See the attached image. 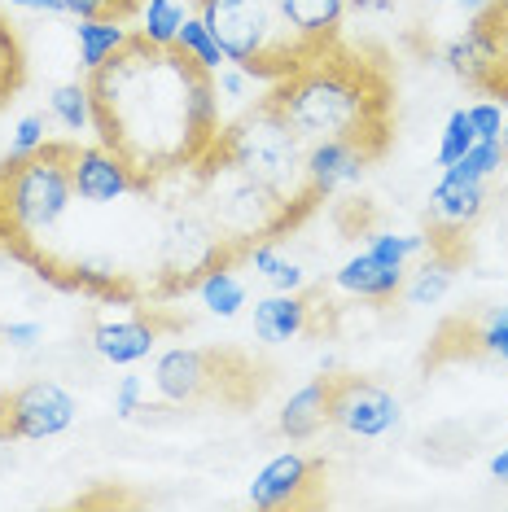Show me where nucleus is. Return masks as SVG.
Wrapping results in <instances>:
<instances>
[{
  "label": "nucleus",
  "mask_w": 508,
  "mask_h": 512,
  "mask_svg": "<svg viewBox=\"0 0 508 512\" xmlns=\"http://www.w3.org/2000/svg\"><path fill=\"white\" fill-rule=\"evenodd\" d=\"M88 97L97 145L132 171L141 193L202 167L224 132L215 71L176 44L145 40L141 31H127L106 66L88 75Z\"/></svg>",
  "instance_id": "1"
},
{
  "label": "nucleus",
  "mask_w": 508,
  "mask_h": 512,
  "mask_svg": "<svg viewBox=\"0 0 508 512\" xmlns=\"http://www.w3.org/2000/svg\"><path fill=\"white\" fill-rule=\"evenodd\" d=\"M268 101L298 132V141H346L368 162H377L390 145V75L364 53L338 40L329 53L307 62L303 71L276 79Z\"/></svg>",
  "instance_id": "2"
},
{
  "label": "nucleus",
  "mask_w": 508,
  "mask_h": 512,
  "mask_svg": "<svg viewBox=\"0 0 508 512\" xmlns=\"http://www.w3.org/2000/svg\"><path fill=\"white\" fill-rule=\"evenodd\" d=\"M189 176H193V202L206 215V224L215 228V237L224 241L233 263L246 259L259 241H281L285 232L307 219L281 193H272L268 184H259L219 154H206V162L193 167Z\"/></svg>",
  "instance_id": "3"
},
{
  "label": "nucleus",
  "mask_w": 508,
  "mask_h": 512,
  "mask_svg": "<svg viewBox=\"0 0 508 512\" xmlns=\"http://www.w3.org/2000/svg\"><path fill=\"white\" fill-rule=\"evenodd\" d=\"M211 154L228 158L246 176L268 184L272 193H281L303 215L320 206L316 189L307 184V141H298V132L281 119V110L268 97H259L250 110H241V119L219 132Z\"/></svg>",
  "instance_id": "4"
},
{
  "label": "nucleus",
  "mask_w": 508,
  "mask_h": 512,
  "mask_svg": "<svg viewBox=\"0 0 508 512\" xmlns=\"http://www.w3.org/2000/svg\"><path fill=\"white\" fill-rule=\"evenodd\" d=\"M79 416V403L75 394L57 381H27V386L0 394V442L9 438H27V442H40V438H57L75 425Z\"/></svg>",
  "instance_id": "5"
},
{
  "label": "nucleus",
  "mask_w": 508,
  "mask_h": 512,
  "mask_svg": "<svg viewBox=\"0 0 508 512\" xmlns=\"http://www.w3.org/2000/svg\"><path fill=\"white\" fill-rule=\"evenodd\" d=\"M325 412H329V425H338L355 438H386L403 421V407L395 394L360 377H329Z\"/></svg>",
  "instance_id": "6"
},
{
  "label": "nucleus",
  "mask_w": 508,
  "mask_h": 512,
  "mask_svg": "<svg viewBox=\"0 0 508 512\" xmlns=\"http://www.w3.org/2000/svg\"><path fill=\"white\" fill-rule=\"evenodd\" d=\"M259 5L281 22V31L311 57V62L342 40L346 0H259Z\"/></svg>",
  "instance_id": "7"
},
{
  "label": "nucleus",
  "mask_w": 508,
  "mask_h": 512,
  "mask_svg": "<svg viewBox=\"0 0 508 512\" xmlns=\"http://www.w3.org/2000/svg\"><path fill=\"white\" fill-rule=\"evenodd\" d=\"M224 355L219 351H193V346H176V351L158 355L154 364V386L167 403H198L206 394H219L224 386Z\"/></svg>",
  "instance_id": "8"
},
{
  "label": "nucleus",
  "mask_w": 508,
  "mask_h": 512,
  "mask_svg": "<svg viewBox=\"0 0 508 512\" xmlns=\"http://www.w3.org/2000/svg\"><path fill=\"white\" fill-rule=\"evenodd\" d=\"M71 184H75V202L84 206H114L123 197H136L132 171L110 154L106 145H75L71 149Z\"/></svg>",
  "instance_id": "9"
},
{
  "label": "nucleus",
  "mask_w": 508,
  "mask_h": 512,
  "mask_svg": "<svg viewBox=\"0 0 508 512\" xmlns=\"http://www.w3.org/2000/svg\"><path fill=\"white\" fill-rule=\"evenodd\" d=\"M320 482V464L303 451H281L259 469L250 482V504L254 508H285V504H307V486Z\"/></svg>",
  "instance_id": "10"
},
{
  "label": "nucleus",
  "mask_w": 508,
  "mask_h": 512,
  "mask_svg": "<svg viewBox=\"0 0 508 512\" xmlns=\"http://www.w3.org/2000/svg\"><path fill=\"white\" fill-rule=\"evenodd\" d=\"M163 329L167 324L154 320L149 311L106 320V324H97V333H92V351L106 359V364H114V368H132V364H141V359H149V351L158 346Z\"/></svg>",
  "instance_id": "11"
},
{
  "label": "nucleus",
  "mask_w": 508,
  "mask_h": 512,
  "mask_svg": "<svg viewBox=\"0 0 508 512\" xmlns=\"http://www.w3.org/2000/svg\"><path fill=\"white\" fill-rule=\"evenodd\" d=\"M373 167L360 149L346 141H311L307 145V184L325 202L329 193H338L342 184H360V176Z\"/></svg>",
  "instance_id": "12"
},
{
  "label": "nucleus",
  "mask_w": 508,
  "mask_h": 512,
  "mask_svg": "<svg viewBox=\"0 0 508 512\" xmlns=\"http://www.w3.org/2000/svg\"><path fill=\"white\" fill-rule=\"evenodd\" d=\"M403 272H408L403 263H386V259H377L373 250H364V254L346 259L338 272H333V285L346 289L351 298L390 302L395 294H403Z\"/></svg>",
  "instance_id": "13"
},
{
  "label": "nucleus",
  "mask_w": 508,
  "mask_h": 512,
  "mask_svg": "<svg viewBox=\"0 0 508 512\" xmlns=\"http://www.w3.org/2000/svg\"><path fill=\"white\" fill-rule=\"evenodd\" d=\"M487 211V180H460L447 171L430 193V219L447 232L469 228L473 219Z\"/></svg>",
  "instance_id": "14"
},
{
  "label": "nucleus",
  "mask_w": 508,
  "mask_h": 512,
  "mask_svg": "<svg viewBox=\"0 0 508 512\" xmlns=\"http://www.w3.org/2000/svg\"><path fill=\"white\" fill-rule=\"evenodd\" d=\"M254 337H259L263 346H285V342H294V337H303L307 333V324H311V302L303 294H268V298H259L254 302Z\"/></svg>",
  "instance_id": "15"
},
{
  "label": "nucleus",
  "mask_w": 508,
  "mask_h": 512,
  "mask_svg": "<svg viewBox=\"0 0 508 512\" xmlns=\"http://www.w3.org/2000/svg\"><path fill=\"white\" fill-rule=\"evenodd\" d=\"M325 399H329V377L320 372L316 381H307L303 390H294L281 407V434L290 442H307L316 438L320 429L329 425V412H325Z\"/></svg>",
  "instance_id": "16"
},
{
  "label": "nucleus",
  "mask_w": 508,
  "mask_h": 512,
  "mask_svg": "<svg viewBox=\"0 0 508 512\" xmlns=\"http://www.w3.org/2000/svg\"><path fill=\"white\" fill-rule=\"evenodd\" d=\"M452 276H456V254H447L430 237V259L417 267V276H412V281H403V298H408L412 307H434V302L447 298Z\"/></svg>",
  "instance_id": "17"
},
{
  "label": "nucleus",
  "mask_w": 508,
  "mask_h": 512,
  "mask_svg": "<svg viewBox=\"0 0 508 512\" xmlns=\"http://www.w3.org/2000/svg\"><path fill=\"white\" fill-rule=\"evenodd\" d=\"M127 40L123 22L114 18H75V44H79V66L92 75L97 66H106V57Z\"/></svg>",
  "instance_id": "18"
},
{
  "label": "nucleus",
  "mask_w": 508,
  "mask_h": 512,
  "mask_svg": "<svg viewBox=\"0 0 508 512\" xmlns=\"http://www.w3.org/2000/svg\"><path fill=\"white\" fill-rule=\"evenodd\" d=\"M198 298H202V307L211 311V316L233 320L237 311L246 307V285L233 276V267L219 263V267H211V272L198 281Z\"/></svg>",
  "instance_id": "19"
},
{
  "label": "nucleus",
  "mask_w": 508,
  "mask_h": 512,
  "mask_svg": "<svg viewBox=\"0 0 508 512\" xmlns=\"http://www.w3.org/2000/svg\"><path fill=\"white\" fill-rule=\"evenodd\" d=\"M246 263H250L254 272H259L272 289H281V294H298V289L307 285V272H303V267H298L294 259H285L276 241H259V246L246 254Z\"/></svg>",
  "instance_id": "20"
},
{
  "label": "nucleus",
  "mask_w": 508,
  "mask_h": 512,
  "mask_svg": "<svg viewBox=\"0 0 508 512\" xmlns=\"http://www.w3.org/2000/svg\"><path fill=\"white\" fill-rule=\"evenodd\" d=\"M49 114L57 123L66 127V132H84V127L92 123V97H88V79L84 84H57L49 92Z\"/></svg>",
  "instance_id": "21"
},
{
  "label": "nucleus",
  "mask_w": 508,
  "mask_h": 512,
  "mask_svg": "<svg viewBox=\"0 0 508 512\" xmlns=\"http://www.w3.org/2000/svg\"><path fill=\"white\" fill-rule=\"evenodd\" d=\"M22 79H27V57H22L14 27H9L5 14H0V106H9V101L18 97Z\"/></svg>",
  "instance_id": "22"
},
{
  "label": "nucleus",
  "mask_w": 508,
  "mask_h": 512,
  "mask_svg": "<svg viewBox=\"0 0 508 512\" xmlns=\"http://www.w3.org/2000/svg\"><path fill=\"white\" fill-rule=\"evenodd\" d=\"M184 27V5L180 0H145L141 5V36L154 44H176Z\"/></svg>",
  "instance_id": "23"
},
{
  "label": "nucleus",
  "mask_w": 508,
  "mask_h": 512,
  "mask_svg": "<svg viewBox=\"0 0 508 512\" xmlns=\"http://www.w3.org/2000/svg\"><path fill=\"white\" fill-rule=\"evenodd\" d=\"M176 49H184L198 66H206V71H224V66H228L224 49H219V40L206 31L202 18H184V27L176 36Z\"/></svg>",
  "instance_id": "24"
},
{
  "label": "nucleus",
  "mask_w": 508,
  "mask_h": 512,
  "mask_svg": "<svg viewBox=\"0 0 508 512\" xmlns=\"http://www.w3.org/2000/svg\"><path fill=\"white\" fill-rule=\"evenodd\" d=\"M508 167V158H504V145L500 141H473V149L460 162H452V176L460 180H491V176H500V171Z\"/></svg>",
  "instance_id": "25"
},
{
  "label": "nucleus",
  "mask_w": 508,
  "mask_h": 512,
  "mask_svg": "<svg viewBox=\"0 0 508 512\" xmlns=\"http://www.w3.org/2000/svg\"><path fill=\"white\" fill-rule=\"evenodd\" d=\"M368 250L386 263L408 267V259H417V254L430 250V232H377V237H368Z\"/></svg>",
  "instance_id": "26"
},
{
  "label": "nucleus",
  "mask_w": 508,
  "mask_h": 512,
  "mask_svg": "<svg viewBox=\"0 0 508 512\" xmlns=\"http://www.w3.org/2000/svg\"><path fill=\"white\" fill-rule=\"evenodd\" d=\"M473 123H469V110H452L443 123V141H438V167H452L473 149Z\"/></svg>",
  "instance_id": "27"
},
{
  "label": "nucleus",
  "mask_w": 508,
  "mask_h": 512,
  "mask_svg": "<svg viewBox=\"0 0 508 512\" xmlns=\"http://www.w3.org/2000/svg\"><path fill=\"white\" fill-rule=\"evenodd\" d=\"M469 123H473V136H478V141H500L508 119H504L500 101H478V106H469Z\"/></svg>",
  "instance_id": "28"
},
{
  "label": "nucleus",
  "mask_w": 508,
  "mask_h": 512,
  "mask_svg": "<svg viewBox=\"0 0 508 512\" xmlns=\"http://www.w3.org/2000/svg\"><path fill=\"white\" fill-rule=\"evenodd\" d=\"M141 399H145V381L136 377V372H127V377H119V386H114V416L132 421V416L141 412Z\"/></svg>",
  "instance_id": "29"
},
{
  "label": "nucleus",
  "mask_w": 508,
  "mask_h": 512,
  "mask_svg": "<svg viewBox=\"0 0 508 512\" xmlns=\"http://www.w3.org/2000/svg\"><path fill=\"white\" fill-rule=\"evenodd\" d=\"M49 119L44 114H27V119H18L14 127V145H9V154H31V149H40L44 141H49Z\"/></svg>",
  "instance_id": "30"
},
{
  "label": "nucleus",
  "mask_w": 508,
  "mask_h": 512,
  "mask_svg": "<svg viewBox=\"0 0 508 512\" xmlns=\"http://www.w3.org/2000/svg\"><path fill=\"white\" fill-rule=\"evenodd\" d=\"M0 337H5L9 346H18V351H31V346L44 342V329H40L36 320H22V324H5V329H0Z\"/></svg>",
  "instance_id": "31"
},
{
  "label": "nucleus",
  "mask_w": 508,
  "mask_h": 512,
  "mask_svg": "<svg viewBox=\"0 0 508 512\" xmlns=\"http://www.w3.org/2000/svg\"><path fill=\"white\" fill-rule=\"evenodd\" d=\"M215 75H219V79H215V88L224 92V97H233V101L246 97V92H250V79H254V75L241 71V66H233V62H228L224 71H215Z\"/></svg>",
  "instance_id": "32"
},
{
  "label": "nucleus",
  "mask_w": 508,
  "mask_h": 512,
  "mask_svg": "<svg viewBox=\"0 0 508 512\" xmlns=\"http://www.w3.org/2000/svg\"><path fill=\"white\" fill-rule=\"evenodd\" d=\"M478 342H482V351H491L495 359H504L508 364V324H487Z\"/></svg>",
  "instance_id": "33"
},
{
  "label": "nucleus",
  "mask_w": 508,
  "mask_h": 512,
  "mask_svg": "<svg viewBox=\"0 0 508 512\" xmlns=\"http://www.w3.org/2000/svg\"><path fill=\"white\" fill-rule=\"evenodd\" d=\"M9 5H22V9H44V14H66L62 0H9Z\"/></svg>",
  "instance_id": "34"
},
{
  "label": "nucleus",
  "mask_w": 508,
  "mask_h": 512,
  "mask_svg": "<svg viewBox=\"0 0 508 512\" xmlns=\"http://www.w3.org/2000/svg\"><path fill=\"white\" fill-rule=\"evenodd\" d=\"M491 477H495V482H508V447H500L491 456Z\"/></svg>",
  "instance_id": "35"
},
{
  "label": "nucleus",
  "mask_w": 508,
  "mask_h": 512,
  "mask_svg": "<svg viewBox=\"0 0 508 512\" xmlns=\"http://www.w3.org/2000/svg\"><path fill=\"white\" fill-rule=\"evenodd\" d=\"M346 5H355V9H390L395 0H346Z\"/></svg>",
  "instance_id": "36"
},
{
  "label": "nucleus",
  "mask_w": 508,
  "mask_h": 512,
  "mask_svg": "<svg viewBox=\"0 0 508 512\" xmlns=\"http://www.w3.org/2000/svg\"><path fill=\"white\" fill-rule=\"evenodd\" d=\"M491 324H508V307H495L491 311Z\"/></svg>",
  "instance_id": "37"
},
{
  "label": "nucleus",
  "mask_w": 508,
  "mask_h": 512,
  "mask_svg": "<svg viewBox=\"0 0 508 512\" xmlns=\"http://www.w3.org/2000/svg\"><path fill=\"white\" fill-rule=\"evenodd\" d=\"M500 145H504V158H508V123H504V132H500Z\"/></svg>",
  "instance_id": "38"
},
{
  "label": "nucleus",
  "mask_w": 508,
  "mask_h": 512,
  "mask_svg": "<svg viewBox=\"0 0 508 512\" xmlns=\"http://www.w3.org/2000/svg\"><path fill=\"white\" fill-rule=\"evenodd\" d=\"M127 5H132V9H136V14H141V5H145V0H127Z\"/></svg>",
  "instance_id": "39"
}]
</instances>
